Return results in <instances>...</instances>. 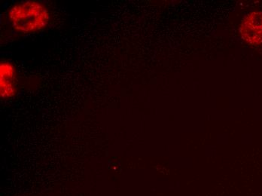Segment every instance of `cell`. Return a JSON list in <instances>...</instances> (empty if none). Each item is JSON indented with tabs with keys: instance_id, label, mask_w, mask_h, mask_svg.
<instances>
[{
	"instance_id": "6da1fadb",
	"label": "cell",
	"mask_w": 262,
	"mask_h": 196,
	"mask_svg": "<svg viewBox=\"0 0 262 196\" xmlns=\"http://www.w3.org/2000/svg\"><path fill=\"white\" fill-rule=\"evenodd\" d=\"M9 19L14 30L21 33H36L47 27L50 20L49 11L37 1L16 3L9 12Z\"/></svg>"
},
{
	"instance_id": "7a4b0ae2",
	"label": "cell",
	"mask_w": 262,
	"mask_h": 196,
	"mask_svg": "<svg viewBox=\"0 0 262 196\" xmlns=\"http://www.w3.org/2000/svg\"><path fill=\"white\" fill-rule=\"evenodd\" d=\"M243 39L249 44L262 43V12H252L244 17L241 26Z\"/></svg>"
},
{
	"instance_id": "3957f363",
	"label": "cell",
	"mask_w": 262,
	"mask_h": 196,
	"mask_svg": "<svg viewBox=\"0 0 262 196\" xmlns=\"http://www.w3.org/2000/svg\"><path fill=\"white\" fill-rule=\"evenodd\" d=\"M17 80L15 68L9 61L0 63V95L3 99L12 98L17 92Z\"/></svg>"
}]
</instances>
